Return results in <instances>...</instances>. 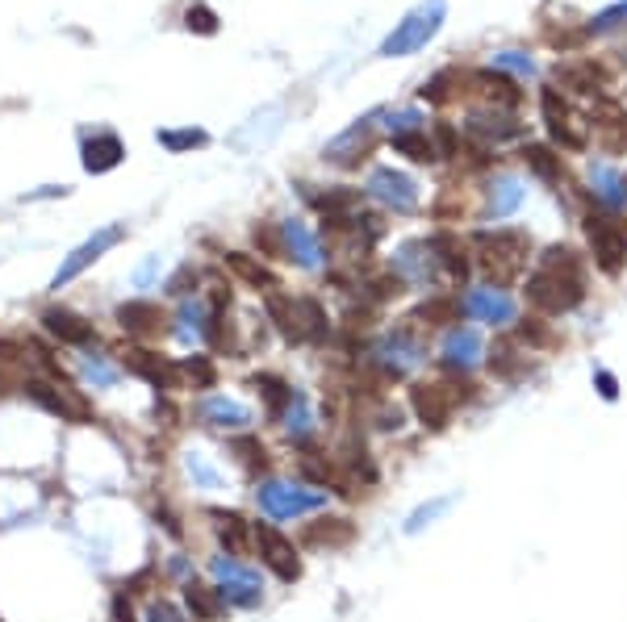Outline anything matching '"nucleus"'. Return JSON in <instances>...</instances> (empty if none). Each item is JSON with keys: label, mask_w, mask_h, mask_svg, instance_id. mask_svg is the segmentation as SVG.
Instances as JSON below:
<instances>
[{"label": "nucleus", "mask_w": 627, "mask_h": 622, "mask_svg": "<svg viewBox=\"0 0 627 622\" xmlns=\"http://www.w3.org/2000/svg\"><path fill=\"white\" fill-rule=\"evenodd\" d=\"M586 301V263L573 247H548L540 268L527 276V305L548 318H561Z\"/></svg>", "instance_id": "nucleus-1"}, {"label": "nucleus", "mask_w": 627, "mask_h": 622, "mask_svg": "<svg viewBox=\"0 0 627 622\" xmlns=\"http://www.w3.org/2000/svg\"><path fill=\"white\" fill-rule=\"evenodd\" d=\"M477 247V268L485 272V280L502 289L515 276H523L527 255H531V238L523 230H481L473 238Z\"/></svg>", "instance_id": "nucleus-2"}, {"label": "nucleus", "mask_w": 627, "mask_h": 622, "mask_svg": "<svg viewBox=\"0 0 627 622\" xmlns=\"http://www.w3.org/2000/svg\"><path fill=\"white\" fill-rule=\"evenodd\" d=\"M477 389L473 380H464V372H448V380H431V385H414L410 389V410L427 430H444L452 414L464 401H473Z\"/></svg>", "instance_id": "nucleus-3"}, {"label": "nucleus", "mask_w": 627, "mask_h": 622, "mask_svg": "<svg viewBox=\"0 0 627 622\" xmlns=\"http://www.w3.org/2000/svg\"><path fill=\"white\" fill-rule=\"evenodd\" d=\"M444 17H448V0H418V5L393 26V34L381 42V55L385 59H406L444 30Z\"/></svg>", "instance_id": "nucleus-4"}, {"label": "nucleus", "mask_w": 627, "mask_h": 622, "mask_svg": "<svg viewBox=\"0 0 627 622\" xmlns=\"http://www.w3.org/2000/svg\"><path fill=\"white\" fill-rule=\"evenodd\" d=\"M586 238H590V251L594 263L607 276H619L627 268V222L619 218V209H594L586 218Z\"/></svg>", "instance_id": "nucleus-5"}, {"label": "nucleus", "mask_w": 627, "mask_h": 622, "mask_svg": "<svg viewBox=\"0 0 627 622\" xmlns=\"http://www.w3.org/2000/svg\"><path fill=\"white\" fill-rule=\"evenodd\" d=\"M255 501L260 510L276 522H289L301 514H314L327 506V489H310V485H293V481H260L255 485Z\"/></svg>", "instance_id": "nucleus-6"}, {"label": "nucleus", "mask_w": 627, "mask_h": 622, "mask_svg": "<svg viewBox=\"0 0 627 622\" xmlns=\"http://www.w3.org/2000/svg\"><path fill=\"white\" fill-rule=\"evenodd\" d=\"M209 572L218 577V593L226 597V606L239 610H255L264 602V581L251 564H243L239 556H214L209 560Z\"/></svg>", "instance_id": "nucleus-7"}, {"label": "nucleus", "mask_w": 627, "mask_h": 622, "mask_svg": "<svg viewBox=\"0 0 627 622\" xmlns=\"http://www.w3.org/2000/svg\"><path fill=\"white\" fill-rule=\"evenodd\" d=\"M540 105H544V122H548V134H552L556 147H565V151H586L590 147V122L561 97V92L544 88Z\"/></svg>", "instance_id": "nucleus-8"}, {"label": "nucleus", "mask_w": 627, "mask_h": 622, "mask_svg": "<svg viewBox=\"0 0 627 622\" xmlns=\"http://www.w3.org/2000/svg\"><path fill=\"white\" fill-rule=\"evenodd\" d=\"M368 360L377 364L381 380H402L410 368H418L427 360V351H423V343H418V334L410 326H398V330L385 334V339L377 343V351L368 355Z\"/></svg>", "instance_id": "nucleus-9"}, {"label": "nucleus", "mask_w": 627, "mask_h": 622, "mask_svg": "<svg viewBox=\"0 0 627 622\" xmlns=\"http://www.w3.org/2000/svg\"><path fill=\"white\" fill-rule=\"evenodd\" d=\"M26 397H30L34 405H42L46 414H55L59 422H92L88 401H84L72 385H67V380H59V385H51V380H30Z\"/></svg>", "instance_id": "nucleus-10"}, {"label": "nucleus", "mask_w": 627, "mask_h": 622, "mask_svg": "<svg viewBox=\"0 0 627 622\" xmlns=\"http://www.w3.org/2000/svg\"><path fill=\"white\" fill-rule=\"evenodd\" d=\"M255 552H260V560H264V568L272 572V577H281V581H297L301 577L297 547H293L289 535L276 531V526L255 522Z\"/></svg>", "instance_id": "nucleus-11"}, {"label": "nucleus", "mask_w": 627, "mask_h": 622, "mask_svg": "<svg viewBox=\"0 0 627 622\" xmlns=\"http://www.w3.org/2000/svg\"><path fill=\"white\" fill-rule=\"evenodd\" d=\"M122 238H126V226H122V222H118V226H105V230H97V234L88 238V243H80V247H76L72 255L63 259V268L55 272L51 289H63V284H72V280H76V276H80V272L88 268V263H97V259H101V255H105L109 247H118Z\"/></svg>", "instance_id": "nucleus-12"}, {"label": "nucleus", "mask_w": 627, "mask_h": 622, "mask_svg": "<svg viewBox=\"0 0 627 622\" xmlns=\"http://www.w3.org/2000/svg\"><path fill=\"white\" fill-rule=\"evenodd\" d=\"M122 368H126V372H134V376H143L147 385L164 389V393L180 389V368H176V364H168L159 351H147V347H126V351H122Z\"/></svg>", "instance_id": "nucleus-13"}, {"label": "nucleus", "mask_w": 627, "mask_h": 622, "mask_svg": "<svg viewBox=\"0 0 627 622\" xmlns=\"http://www.w3.org/2000/svg\"><path fill=\"white\" fill-rule=\"evenodd\" d=\"M460 301H464V314H473L485 326H510V322H515V297H510L506 289H494V284H485V289H469Z\"/></svg>", "instance_id": "nucleus-14"}, {"label": "nucleus", "mask_w": 627, "mask_h": 622, "mask_svg": "<svg viewBox=\"0 0 627 622\" xmlns=\"http://www.w3.org/2000/svg\"><path fill=\"white\" fill-rule=\"evenodd\" d=\"M368 197H377L393 213H410L418 205V188L410 176L393 172V167H377V172L368 176Z\"/></svg>", "instance_id": "nucleus-15"}, {"label": "nucleus", "mask_w": 627, "mask_h": 622, "mask_svg": "<svg viewBox=\"0 0 627 622\" xmlns=\"http://www.w3.org/2000/svg\"><path fill=\"white\" fill-rule=\"evenodd\" d=\"M481 334L473 326H452L448 339H444V351H439V364H444L448 372H473L481 364Z\"/></svg>", "instance_id": "nucleus-16"}, {"label": "nucleus", "mask_w": 627, "mask_h": 622, "mask_svg": "<svg viewBox=\"0 0 627 622\" xmlns=\"http://www.w3.org/2000/svg\"><path fill=\"white\" fill-rule=\"evenodd\" d=\"M301 543L314 547V552H343V547H352L356 543V522H347V518H314L306 522V531H301Z\"/></svg>", "instance_id": "nucleus-17"}, {"label": "nucleus", "mask_w": 627, "mask_h": 622, "mask_svg": "<svg viewBox=\"0 0 627 622\" xmlns=\"http://www.w3.org/2000/svg\"><path fill=\"white\" fill-rule=\"evenodd\" d=\"M377 117L381 113H368V117H360L352 130H343L331 147H327V159L339 163V167H356L364 159L360 151H373V126H377Z\"/></svg>", "instance_id": "nucleus-18"}, {"label": "nucleus", "mask_w": 627, "mask_h": 622, "mask_svg": "<svg viewBox=\"0 0 627 622\" xmlns=\"http://www.w3.org/2000/svg\"><path fill=\"white\" fill-rule=\"evenodd\" d=\"M594 138H598V147L602 151H623V142H627V113H623V105H615V101H607V97H598V105H594Z\"/></svg>", "instance_id": "nucleus-19"}, {"label": "nucleus", "mask_w": 627, "mask_h": 622, "mask_svg": "<svg viewBox=\"0 0 627 622\" xmlns=\"http://www.w3.org/2000/svg\"><path fill=\"white\" fill-rule=\"evenodd\" d=\"M42 330L55 334L63 347H88L92 343V326L80 314H72V309H63V305L42 309Z\"/></svg>", "instance_id": "nucleus-20"}, {"label": "nucleus", "mask_w": 627, "mask_h": 622, "mask_svg": "<svg viewBox=\"0 0 627 622\" xmlns=\"http://www.w3.org/2000/svg\"><path fill=\"white\" fill-rule=\"evenodd\" d=\"M209 518H214V531H218V543L226 547V556H247L251 543H255V526L235 514V510H209Z\"/></svg>", "instance_id": "nucleus-21"}, {"label": "nucleus", "mask_w": 627, "mask_h": 622, "mask_svg": "<svg viewBox=\"0 0 627 622\" xmlns=\"http://www.w3.org/2000/svg\"><path fill=\"white\" fill-rule=\"evenodd\" d=\"M197 414H201L205 426H218V430H247L251 426V410H247V405L235 401V397H222V393L205 397Z\"/></svg>", "instance_id": "nucleus-22"}, {"label": "nucleus", "mask_w": 627, "mask_h": 622, "mask_svg": "<svg viewBox=\"0 0 627 622\" xmlns=\"http://www.w3.org/2000/svg\"><path fill=\"white\" fill-rule=\"evenodd\" d=\"M118 322H122V330H126V334H138V339H151V334L164 330L168 314H164V309H159L155 301H126V305H118Z\"/></svg>", "instance_id": "nucleus-23"}, {"label": "nucleus", "mask_w": 627, "mask_h": 622, "mask_svg": "<svg viewBox=\"0 0 627 622\" xmlns=\"http://www.w3.org/2000/svg\"><path fill=\"white\" fill-rule=\"evenodd\" d=\"M126 159V147H122V138L118 134H92L84 142V167L92 176H101V172H113Z\"/></svg>", "instance_id": "nucleus-24"}, {"label": "nucleus", "mask_w": 627, "mask_h": 622, "mask_svg": "<svg viewBox=\"0 0 627 622\" xmlns=\"http://www.w3.org/2000/svg\"><path fill=\"white\" fill-rule=\"evenodd\" d=\"M281 238H285V259H297L301 268H318L322 263V251L314 243V234L306 230V222H297V218L281 222Z\"/></svg>", "instance_id": "nucleus-25"}, {"label": "nucleus", "mask_w": 627, "mask_h": 622, "mask_svg": "<svg viewBox=\"0 0 627 622\" xmlns=\"http://www.w3.org/2000/svg\"><path fill=\"white\" fill-rule=\"evenodd\" d=\"M268 318L276 322V330H281L289 343H306V322H301V301H293V297H285V293H268Z\"/></svg>", "instance_id": "nucleus-26"}, {"label": "nucleus", "mask_w": 627, "mask_h": 622, "mask_svg": "<svg viewBox=\"0 0 627 622\" xmlns=\"http://www.w3.org/2000/svg\"><path fill=\"white\" fill-rule=\"evenodd\" d=\"M184 606L193 610V618L201 622H218L226 614V597L218 593V585H201V581H184Z\"/></svg>", "instance_id": "nucleus-27"}, {"label": "nucleus", "mask_w": 627, "mask_h": 622, "mask_svg": "<svg viewBox=\"0 0 627 622\" xmlns=\"http://www.w3.org/2000/svg\"><path fill=\"white\" fill-rule=\"evenodd\" d=\"M431 251H435V263L444 268L452 280H469V251L456 234H435L431 238Z\"/></svg>", "instance_id": "nucleus-28"}, {"label": "nucleus", "mask_w": 627, "mask_h": 622, "mask_svg": "<svg viewBox=\"0 0 627 622\" xmlns=\"http://www.w3.org/2000/svg\"><path fill=\"white\" fill-rule=\"evenodd\" d=\"M398 276L402 280H431L435 276V251H431V243H406L402 251H398Z\"/></svg>", "instance_id": "nucleus-29"}, {"label": "nucleus", "mask_w": 627, "mask_h": 622, "mask_svg": "<svg viewBox=\"0 0 627 622\" xmlns=\"http://www.w3.org/2000/svg\"><path fill=\"white\" fill-rule=\"evenodd\" d=\"M490 372L498 380H523L527 376V355L519 351V339H498L494 351H490Z\"/></svg>", "instance_id": "nucleus-30"}, {"label": "nucleus", "mask_w": 627, "mask_h": 622, "mask_svg": "<svg viewBox=\"0 0 627 622\" xmlns=\"http://www.w3.org/2000/svg\"><path fill=\"white\" fill-rule=\"evenodd\" d=\"M209 318L214 314H205V305L201 301H184L180 309H176V339L184 343V347H193V343H201V339H209Z\"/></svg>", "instance_id": "nucleus-31"}, {"label": "nucleus", "mask_w": 627, "mask_h": 622, "mask_svg": "<svg viewBox=\"0 0 627 622\" xmlns=\"http://www.w3.org/2000/svg\"><path fill=\"white\" fill-rule=\"evenodd\" d=\"M251 389L260 393V401H264L268 418H281V414L289 410L293 393H297V389H289L285 380H281V376H272V372H260V376H251Z\"/></svg>", "instance_id": "nucleus-32"}, {"label": "nucleus", "mask_w": 627, "mask_h": 622, "mask_svg": "<svg viewBox=\"0 0 627 622\" xmlns=\"http://www.w3.org/2000/svg\"><path fill=\"white\" fill-rule=\"evenodd\" d=\"M590 184H594V197L607 205V209H623L627 205V188H623V176L611 172L607 163H594L590 167Z\"/></svg>", "instance_id": "nucleus-33"}, {"label": "nucleus", "mask_w": 627, "mask_h": 622, "mask_svg": "<svg viewBox=\"0 0 627 622\" xmlns=\"http://www.w3.org/2000/svg\"><path fill=\"white\" fill-rule=\"evenodd\" d=\"M281 426H285V435H289L293 443H301V447L310 443V435H314V414H310V401H306V393H293L289 410L281 414Z\"/></svg>", "instance_id": "nucleus-34"}, {"label": "nucleus", "mask_w": 627, "mask_h": 622, "mask_svg": "<svg viewBox=\"0 0 627 622\" xmlns=\"http://www.w3.org/2000/svg\"><path fill=\"white\" fill-rule=\"evenodd\" d=\"M469 134L485 138V142H502V138H519L523 126L510 122V117H502V113H473L469 117Z\"/></svg>", "instance_id": "nucleus-35"}, {"label": "nucleus", "mask_w": 627, "mask_h": 622, "mask_svg": "<svg viewBox=\"0 0 627 622\" xmlns=\"http://www.w3.org/2000/svg\"><path fill=\"white\" fill-rule=\"evenodd\" d=\"M76 364H80V376L88 380L92 389H109L113 380H118V368L109 364V355L92 351V347H84V351H80V360H76Z\"/></svg>", "instance_id": "nucleus-36"}, {"label": "nucleus", "mask_w": 627, "mask_h": 622, "mask_svg": "<svg viewBox=\"0 0 627 622\" xmlns=\"http://www.w3.org/2000/svg\"><path fill=\"white\" fill-rule=\"evenodd\" d=\"M460 314H464V301L460 297H431L423 301L414 322H427V326H460Z\"/></svg>", "instance_id": "nucleus-37"}, {"label": "nucleus", "mask_w": 627, "mask_h": 622, "mask_svg": "<svg viewBox=\"0 0 627 622\" xmlns=\"http://www.w3.org/2000/svg\"><path fill=\"white\" fill-rule=\"evenodd\" d=\"M523 201V184L510 180V176H498L490 180V218H510Z\"/></svg>", "instance_id": "nucleus-38"}, {"label": "nucleus", "mask_w": 627, "mask_h": 622, "mask_svg": "<svg viewBox=\"0 0 627 622\" xmlns=\"http://www.w3.org/2000/svg\"><path fill=\"white\" fill-rule=\"evenodd\" d=\"M523 163H527L540 180H548V184H561V176H565L561 155H552L548 147H540V142H531V147H523Z\"/></svg>", "instance_id": "nucleus-39"}, {"label": "nucleus", "mask_w": 627, "mask_h": 622, "mask_svg": "<svg viewBox=\"0 0 627 622\" xmlns=\"http://www.w3.org/2000/svg\"><path fill=\"white\" fill-rule=\"evenodd\" d=\"M230 451L239 456V464L247 468V472H268V447L255 439V435H239V439H230Z\"/></svg>", "instance_id": "nucleus-40"}, {"label": "nucleus", "mask_w": 627, "mask_h": 622, "mask_svg": "<svg viewBox=\"0 0 627 622\" xmlns=\"http://www.w3.org/2000/svg\"><path fill=\"white\" fill-rule=\"evenodd\" d=\"M226 263H230V268H235L247 284H255V289H276V280L268 276V268H264V263H255L251 255H243V251H226Z\"/></svg>", "instance_id": "nucleus-41"}, {"label": "nucleus", "mask_w": 627, "mask_h": 622, "mask_svg": "<svg viewBox=\"0 0 627 622\" xmlns=\"http://www.w3.org/2000/svg\"><path fill=\"white\" fill-rule=\"evenodd\" d=\"M393 151L410 155L414 163H431V159H439L435 142H431V138H427L423 130H414V134H398V138H393Z\"/></svg>", "instance_id": "nucleus-42"}, {"label": "nucleus", "mask_w": 627, "mask_h": 622, "mask_svg": "<svg viewBox=\"0 0 627 622\" xmlns=\"http://www.w3.org/2000/svg\"><path fill=\"white\" fill-rule=\"evenodd\" d=\"M456 506V493H448V497H435V501H427V506H418L410 518H406V535H418L423 526H431L439 514H448Z\"/></svg>", "instance_id": "nucleus-43"}, {"label": "nucleus", "mask_w": 627, "mask_h": 622, "mask_svg": "<svg viewBox=\"0 0 627 622\" xmlns=\"http://www.w3.org/2000/svg\"><path fill=\"white\" fill-rule=\"evenodd\" d=\"M176 368H180V380H189L193 389H214V380H218L214 364H209L205 355H189V360L176 364Z\"/></svg>", "instance_id": "nucleus-44"}, {"label": "nucleus", "mask_w": 627, "mask_h": 622, "mask_svg": "<svg viewBox=\"0 0 627 622\" xmlns=\"http://www.w3.org/2000/svg\"><path fill=\"white\" fill-rule=\"evenodd\" d=\"M184 472L193 476V485H201V489H222V476H218V468L209 464L201 451H189V456H184Z\"/></svg>", "instance_id": "nucleus-45"}, {"label": "nucleus", "mask_w": 627, "mask_h": 622, "mask_svg": "<svg viewBox=\"0 0 627 622\" xmlns=\"http://www.w3.org/2000/svg\"><path fill=\"white\" fill-rule=\"evenodd\" d=\"M615 30H627V0H619V5L602 9V13H594L590 26H586V34H615Z\"/></svg>", "instance_id": "nucleus-46"}, {"label": "nucleus", "mask_w": 627, "mask_h": 622, "mask_svg": "<svg viewBox=\"0 0 627 622\" xmlns=\"http://www.w3.org/2000/svg\"><path fill=\"white\" fill-rule=\"evenodd\" d=\"M515 339L523 343V347H556V343H561V339H556V334L540 322V318H527V322H519V330H515Z\"/></svg>", "instance_id": "nucleus-47"}, {"label": "nucleus", "mask_w": 627, "mask_h": 622, "mask_svg": "<svg viewBox=\"0 0 627 622\" xmlns=\"http://www.w3.org/2000/svg\"><path fill=\"white\" fill-rule=\"evenodd\" d=\"M494 71H510V76L527 80V76H536V59L523 51H502V55H494Z\"/></svg>", "instance_id": "nucleus-48"}, {"label": "nucleus", "mask_w": 627, "mask_h": 622, "mask_svg": "<svg viewBox=\"0 0 627 622\" xmlns=\"http://www.w3.org/2000/svg\"><path fill=\"white\" fill-rule=\"evenodd\" d=\"M159 142L168 151H193V147H205L209 134L205 130H159Z\"/></svg>", "instance_id": "nucleus-49"}, {"label": "nucleus", "mask_w": 627, "mask_h": 622, "mask_svg": "<svg viewBox=\"0 0 627 622\" xmlns=\"http://www.w3.org/2000/svg\"><path fill=\"white\" fill-rule=\"evenodd\" d=\"M184 26L193 34H218V13L197 0V5H189V13H184Z\"/></svg>", "instance_id": "nucleus-50"}, {"label": "nucleus", "mask_w": 627, "mask_h": 622, "mask_svg": "<svg viewBox=\"0 0 627 622\" xmlns=\"http://www.w3.org/2000/svg\"><path fill=\"white\" fill-rule=\"evenodd\" d=\"M255 247H264V255H268V259H281V255H285L281 226H268V222L255 226Z\"/></svg>", "instance_id": "nucleus-51"}, {"label": "nucleus", "mask_w": 627, "mask_h": 622, "mask_svg": "<svg viewBox=\"0 0 627 622\" xmlns=\"http://www.w3.org/2000/svg\"><path fill=\"white\" fill-rule=\"evenodd\" d=\"M452 80H460V71H452V67H448V71H439L435 80L423 84V101H435V105H439V101H448V97H452V92H448Z\"/></svg>", "instance_id": "nucleus-52"}, {"label": "nucleus", "mask_w": 627, "mask_h": 622, "mask_svg": "<svg viewBox=\"0 0 627 622\" xmlns=\"http://www.w3.org/2000/svg\"><path fill=\"white\" fill-rule=\"evenodd\" d=\"M389 117V134L393 138H398V134H414L418 130V122H423V113H418V109H398V113H385Z\"/></svg>", "instance_id": "nucleus-53"}, {"label": "nucleus", "mask_w": 627, "mask_h": 622, "mask_svg": "<svg viewBox=\"0 0 627 622\" xmlns=\"http://www.w3.org/2000/svg\"><path fill=\"white\" fill-rule=\"evenodd\" d=\"M368 289H373L377 301H389V297H398V293L406 289V280H402L398 272H385V276H377V280H368Z\"/></svg>", "instance_id": "nucleus-54"}, {"label": "nucleus", "mask_w": 627, "mask_h": 622, "mask_svg": "<svg viewBox=\"0 0 627 622\" xmlns=\"http://www.w3.org/2000/svg\"><path fill=\"white\" fill-rule=\"evenodd\" d=\"M197 284V272H193V263H184V268L168 280V293H176V297H189V289Z\"/></svg>", "instance_id": "nucleus-55"}, {"label": "nucleus", "mask_w": 627, "mask_h": 622, "mask_svg": "<svg viewBox=\"0 0 627 622\" xmlns=\"http://www.w3.org/2000/svg\"><path fill=\"white\" fill-rule=\"evenodd\" d=\"M147 622H184V614H180L172 602H164V597H159V602H151V610H147Z\"/></svg>", "instance_id": "nucleus-56"}, {"label": "nucleus", "mask_w": 627, "mask_h": 622, "mask_svg": "<svg viewBox=\"0 0 627 622\" xmlns=\"http://www.w3.org/2000/svg\"><path fill=\"white\" fill-rule=\"evenodd\" d=\"M594 385H598V393L607 397V401L619 397V385H615V376H611V372H598V376H594Z\"/></svg>", "instance_id": "nucleus-57"}, {"label": "nucleus", "mask_w": 627, "mask_h": 622, "mask_svg": "<svg viewBox=\"0 0 627 622\" xmlns=\"http://www.w3.org/2000/svg\"><path fill=\"white\" fill-rule=\"evenodd\" d=\"M113 618H118V622H134V610H130V602H126L122 593H118V602H113Z\"/></svg>", "instance_id": "nucleus-58"}, {"label": "nucleus", "mask_w": 627, "mask_h": 622, "mask_svg": "<svg viewBox=\"0 0 627 622\" xmlns=\"http://www.w3.org/2000/svg\"><path fill=\"white\" fill-rule=\"evenodd\" d=\"M623 188H627V180H623Z\"/></svg>", "instance_id": "nucleus-59"}]
</instances>
